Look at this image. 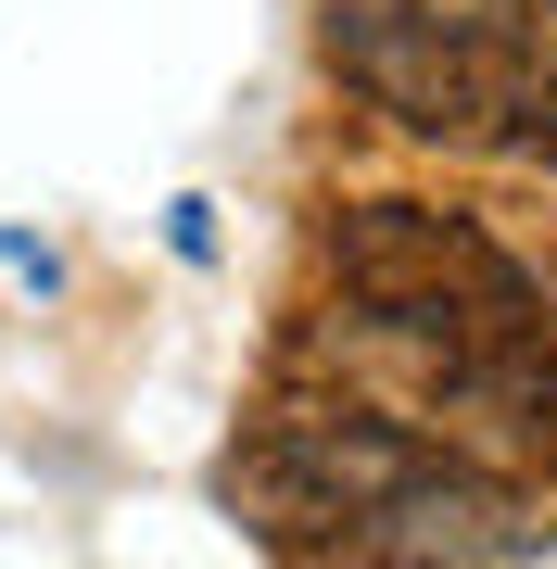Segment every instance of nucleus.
<instances>
[{
	"label": "nucleus",
	"instance_id": "nucleus-1",
	"mask_svg": "<svg viewBox=\"0 0 557 569\" xmlns=\"http://www.w3.org/2000/svg\"><path fill=\"white\" fill-rule=\"evenodd\" d=\"M228 493H253L279 531L330 519V545H355V557H380V545H418V557H557V531H519L495 507V481H469L418 430L355 418V406H279L253 430V456L228 468Z\"/></svg>",
	"mask_w": 557,
	"mask_h": 569
},
{
	"label": "nucleus",
	"instance_id": "nucleus-2",
	"mask_svg": "<svg viewBox=\"0 0 557 569\" xmlns=\"http://www.w3.org/2000/svg\"><path fill=\"white\" fill-rule=\"evenodd\" d=\"M330 77L380 102L406 140L557 164V51L495 13H418V0H330Z\"/></svg>",
	"mask_w": 557,
	"mask_h": 569
},
{
	"label": "nucleus",
	"instance_id": "nucleus-3",
	"mask_svg": "<svg viewBox=\"0 0 557 569\" xmlns=\"http://www.w3.org/2000/svg\"><path fill=\"white\" fill-rule=\"evenodd\" d=\"M317 266H330V291L355 305L380 355H444V342H481V329H519L545 317V279L519 266L507 241H481L469 216L444 203H342L317 228Z\"/></svg>",
	"mask_w": 557,
	"mask_h": 569
},
{
	"label": "nucleus",
	"instance_id": "nucleus-4",
	"mask_svg": "<svg viewBox=\"0 0 557 569\" xmlns=\"http://www.w3.org/2000/svg\"><path fill=\"white\" fill-rule=\"evenodd\" d=\"M469 13H495V26H519L533 51H557V0H469Z\"/></svg>",
	"mask_w": 557,
	"mask_h": 569
}]
</instances>
